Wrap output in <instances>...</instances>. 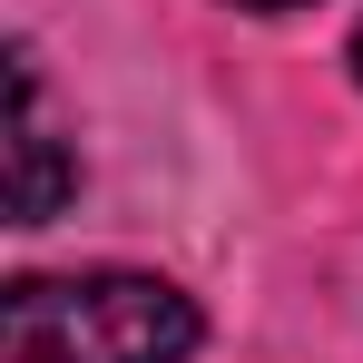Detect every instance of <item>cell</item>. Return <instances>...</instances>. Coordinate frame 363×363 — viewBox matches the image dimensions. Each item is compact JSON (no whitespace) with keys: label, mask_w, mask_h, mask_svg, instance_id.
<instances>
[{"label":"cell","mask_w":363,"mask_h":363,"mask_svg":"<svg viewBox=\"0 0 363 363\" xmlns=\"http://www.w3.org/2000/svg\"><path fill=\"white\" fill-rule=\"evenodd\" d=\"M196 295L167 275H20L0 295V363H186L196 354Z\"/></svg>","instance_id":"6da1fadb"},{"label":"cell","mask_w":363,"mask_h":363,"mask_svg":"<svg viewBox=\"0 0 363 363\" xmlns=\"http://www.w3.org/2000/svg\"><path fill=\"white\" fill-rule=\"evenodd\" d=\"M69 186H79V157L60 138L40 50H10V226H50Z\"/></svg>","instance_id":"7a4b0ae2"},{"label":"cell","mask_w":363,"mask_h":363,"mask_svg":"<svg viewBox=\"0 0 363 363\" xmlns=\"http://www.w3.org/2000/svg\"><path fill=\"white\" fill-rule=\"evenodd\" d=\"M236 10H314V0H236Z\"/></svg>","instance_id":"3957f363"},{"label":"cell","mask_w":363,"mask_h":363,"mask_svg":"<svg viewBox=\"0 0 363 363\" xmlns=\"http://www.w3.org/2000/svg\"><path fill=\"white\" fill-rule=\"evenodd\" d=\"M354 79H363V30H354Z\"/></svg>","instance_id":"277c9868"}]
</instances>
